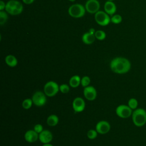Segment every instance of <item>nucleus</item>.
Wrapping results in <instances>:
<instances>
[{
    "instance_id": "nucleus-1",
    "label": "nucleus",
    "mask_w": 146,
    "mask_h": 146,
    "mask_svg": "<svg viewBox=\"0 0 146 146\" xmlns=\"http://www.w3.org/2000/svg\"><path fill=\"white\" fill-rule=\"evenodd\" d=\"M131 67L130 61L124 57L115 58L110 62V68L116 74H125L130 70Z\"/></svg>"
},
{
    "instance_id": "nucleus-2",
    "label": "nucleus",
    "mask_w": 146,
    "mask_h": 146,
    "mask_svg": "<svg viewBox=\"0 0 146 146\" xmlns=\"http://www.w3.org/2000/svg\"><path fill=\"white\" fill-rule=\"evenodd\" d=\"M132 120L134 125L141 127L146 124V111L142 108H137L132 112Z\"/></svg>"
},
{
    "instance_id": "nucleus-3",
    "label": "nucleus",
    "mask_w": 146,
    "mask_h": 146,
    "mask_svg": "<svg viewBox=\"0 0 146 146\" xmlns=\"http://www.w3.org/2000/svg\"><path fill=\"white\" fill-rule=\"evenodd\" d=\"M23 9L22 4L17 0H10L6 4V11L13 15L20 14L23 11Z\"/></svg>"
},
{
    "instance_id": "nucleus-4",
    "label": "nucleus",
    "mask_w": 146,
    "mask_h": 146,
    "mask_svg": "<svg viewBox=\"0 0 146 146\" xmlns=\"http://www.w3.org/2000/svg\"><path fill=\"white\" fill-rule=\"evenodd\" d=\"M85 7L81 4L76 3L71 5L68 9V14L73 18H79L84 16L86 13Z\"/></svg>"
},
{
    "instance_id": "nucleus-5",
    "label": "nucleus",
    "mask_w": 146,
    "mask_h": 146,
    "mask_svg": "<svg viewBox=\"0 0 146 146\" xmlns=\"http://www.w3.org/2000/svg\"><path fill=\"white\" fill-rule=\"evenodd\" d=\"M59 91V86L54 81L47 82L43 87V92L47 96L52 97L55 96Z\"/></svg>"
},
{
    "instance_id": "nucleus-6",
    "label": "nucleus",
    "mask_w": 146,
    "mask_h": 146,
    "mask_svg": "<svg viewBox=\"0 0 146 146\" xmlns=\"http://www.w3.org/2000/svg\"><path fill=\"white\" fill-rule=\"evenodd\" d=\"M116 113L120 118L127 119L132 116V110L127 105L121 104L116 108Z\"/></svg>"
},
{
    "instance_id": "nucleus-7",
    "label": "nucleus",
    "mask_w": 146,
    "mask_h": 146,
    "mask_svg": "<svg viewBox=\"0 0 146 146\" xmlns=\"http://www.w3.org/2000/svg\"><path fill=\"white\" fill-rule=\"evenodd\" d=\"M95 20L98 25L102 26L108 25L111 22L109 15L103 11H98L95 14Z\"/></svg>"
},
{
    "instance_id": "nucleus-8",
    "label": "nucleus",
    "mask_w": 146,
    "mask_h": 146,
    "mask_svg": "<svg viewBox=\"0 0 146 146\" xmlns=\"http://www.w3.org/2000/svg\"><path fill=\"white\" fill-rule=\"evenodd\" d=\"M46 95L44 92L42 91H36L35 92L33 96H32V100L33 104L38 107H42L44 106L47 101Z\"/></svg>"
},
{
    "instance_id": "nucleus-9",
    "label": "nucleus",
    "mask_w": 146,
    "mask_h": 146,
    "mask_svg": "<svg viewBox=\"0 0 146 146\" xmlns=\"http://www.w3.org/2000/svg\"><path fill=\"white\" fill-rule=\"evenodd\" d=\"M100 8V3L98 0H88L85 4L86 11L90 14H95Z\"/></svg>"
},
{
    "instance_id": "nucleus-10",
    "label": "nucleus",
    "mask_w": 146,
    "mask_h": 146,
    "mask_svg": "<svg viewBox=\"0 0 146 146\" xmlns=\"http://www.w3.org/2000/svg\"><path fill=\"white\" fill-rule=\"evenodd\" d=\"M84 96L86 99L90 101H92L96 98L97 92L95 87L92 86H88L84 87L83 90Z\"/></svg>"
},
{
    "instance_id": "nucleus-11",
    "label": "nucleus",
    "mask_w": 146,
    "mask_h": 146,
    "mask_svg": "<svg viewBox=\"0 0 146 146\" xmlns=\"http://www.w3.org/2000/svg\"><path fill=\"white\" fill-rule=\"evenodd\" d=\"M95 128L98 133L103 135L108 133L110 131L111 129V125L108 121L102 120L96 124Z\"/></svg>"
},
{
    "instance_id": "nucleus-12",
    "label": "nucleus",
    "mask_w": 146,
    "mask_h": 146,
    "mask_svg": "<svg viewBox=\"0 0 146 146\" xmlns=\"http://www.w3.org/2000/svg\"><path fill=\"white\" fill-rule=\"evenodd\" d=\"M85 102L80 97L75 98L72 102V108L75 112H81L85 108Z\"/></svg>"
},
{
    "instance_id": "nucleus-13",
    "label": "nucleus",
    "mask_w": 146,
    "mask_h": 146,
    "mask_svg": "<svg viewBox=\"0 0 146 146\" xmlns=\"http://www.w3.org/2000/svg\"><path fill=\"white\" fill-rule=\"evenodd\" d=\"M52 134L48 130H43L39 133V140L43 144L50 143L52 140Z\"/></svg>"
},
{
    "instance_id": "nucleus-14",
    "label": "nucleus",
    "mask_w": 146,
    "mask_h": 146,
    "mask_svg": "<svg viewBox=\"0 0 146 146\" xmlns=\"http://www.w3.org/2000/svg\"><path fill=\"white\" fill-rule=\"evenodd\" d=\"M25 139L29 143H34L39 139V134L34 129L28 130L25 133Z\"/></svg>"
},
{
    "instance_id": "nucleus-15",
    "label": "nucleus",
    "mask_w": 146,
    "mask_h": 146,
    "mask_svg": "<svg viewBox=\"0 0 146 146\" xmlns=\"http://www.w3.org/2000/svg\"><path fill=\"white\" fill-rule=\"evenodd\" d=\"M104 9L105 12L110 15H113L116 11V6L112 1H107L106 2L104 5Z\"/></svg>"
},
{
    "instance_id": "nucleus-16",
    "label": "nucleus",
    "mask_w": 146,
    "mask_h": 146,
    "mask_svg": "<svg viewBox=\"0 0 146 146\" xmlns=\"http://www.w3.org/2000/svg\"><path fill=\"white\" fill-rule=\"evenodd\" d=\"M95 34H92L89 32L84 33L82 35V41L84 43L86 44H90L92 43L95 39Z\"/></svg>"
},
{
    "instance_id": "nucleus-17",
    "label": "nucleus",
    "mask_w": 146,
    "mask_h": 146,
    "mask_svg": "<svg viewBox=\"0 0 146 146\" xmlns=\"http://www.w3.org/2000/svg\"><path fill=\"white\" fill-rule=\"evenodd\" d=\"M5 62L7 66L11 67H15L18 64L17 59L13 55H8L5 58Z\"/></svg>"
},
{
    "instance_id": "nucleus-18",
    "label": "nucleus",
    "mask_w": 146,
    "mask_h": 146,
    "mask_svg": "<svg viewBox=\"0 0 146 146\" xmlns=\"http://www.w3.org/2000/svg\"><path fill=\"white\" fill-rule=\"evenodd\" d=\"M81 83V78L79 75L72 76L69 80V84L72 88L78 87Z\"/></svg>"
},
{
    "instance_id": "nucleus-19",
    "label": "nucleus",
    "mask_w": 146,
    "mask_h": 146,
    "mask_svg": "<svg viewBox=\"0 0 146 146\" xmlns=\"http://www.w3.org/2000/svg\"><path fill=\"white\" fill-rule=\"evenodd\" d=\"M59 122V118L56 115H51L47 119V124L51 127H54Z\"/></svg>"
},
{
    "instance_id": "nucleus-20",
    "label": "nucleus",
    "mask_w": 146,
    "mask_h": 146,
    "mask_svg": "<svg viewBox=\"0 0 146 146\" xmlns=\"http://www.w3.org/2000/svg\"><path fill=\"white\" fill-rule=\"evenodd\" d=\"M128 106L132 110H135L137 108L138 101L135 98H131L128 101Z\"/></svg>"
},
{
    "instance_id": "nucleus-21",
    "label": "nucleus",
    "mask_w": 146,
    "mask_h": 146,
    "mask_svg": "<svg viewBox=\"0 0 146 146\" xmlns=\"http://www.w3.org/2000/svg\"><path fill=\"white\" fill-rule=\"evenodd\" d=\"M33 104V102L32 99L28 98V99H25L23 101V102L22 103V106L24 109L29 110Z\"/></svg>"
},
{
    "instance_id": "nucleus-22",
    "label": "nucleus",
    "mask_w": 146,
    "mask_h": 146,
    "mask_svg": "<svg viewBox=\"0 0 146 146\" xmlns=\"http://www.w3.org/2000/svg\"><path fill=\"white\" fill-rule=\"evenodd\" d=\"M91 83V79L88 76H84L81 78V83L80 84L83 87H87L90 86Z\"/></svg>"
},
{
    "instance_id": "nucleus-23",
    "label": "nucleus",
    "mask_w": 146,
    "mask_h": 146,
    "mask_svg": "<svg viewBox=\"0 0 146 146\" xmlns=\"http://www.w3.org/2000/svg\"><path fill=\"white\" fill-rule=\"evenodd\" d=\"M95 36L97 39L102 40L106 38V34L103 30H97L95 33Z\"/></svg>"
},
{
    "instance_id": "nucleus-24",
    "label": "nucleus",
    "mask_w": 146,
    "mask_h": 146,
    "mask_svg": "<svg viewBox=\"0 0 146 146\" xmlns=\"http://www.w3.org/2000/svg\"><path fill=\"white\" fill-rule=\"evenodd\" d=\"M122 21V17L119 14H115L111 18V22L114 24H119Z\"/></svg>"
},
{
    "instance_id": "nucleus-25",
    "label": "nucleus",
    "mask_w": 146,
    "mask_h": 146,
    "mask_svg": "<svg viewBox=\"0 0 146 146\" xmlns=\"http://www.w3.org/2000/svg\"><path fill=\"white\" fill-rule=\"evenodd\" d=\"M87 136L90 139H95L98 136V132L96 131V129H90L87 133Z\"/></svg>"
},
{
    "instance_id": "nucleus-26",
    "label": "nucleus",
    "mask_w": 146,
    "mask_h": 146,
    "mask_svg": "<svg viewBox=\"0 0 146 146\" xmlns=\"http://www.w3.org/2000/svg\"><path fill=\"white\" fill-rule=\"evenodd\" d=\"M7 18H8V16L6 13L3 11H0V25H3V24H5L6 21L7 20Z\"/></svg>"
},
{
    "instance_id": "nucleus-27",
    "label": "nucleus",
    "mask_w": 146,
    "mask_h": 146,
    "mask_svg": "<svg viewBox=\"0 0 146 146\" xmlns=\"http://www.w3.org/2000/svg\"><path fill=\"white\" fill-rule=\"evenodd\" d=\"M59 91L63 94H67L70 91V87L67 84H62L59 86Z\"/></svg>"
},
{
    "instance_id": "nucleus-28",
    "label": "nucleus",
    "mask_w": 146,
    "mask_h": 146,
    "mask_svg": "<svg viewBox=\"0 0 146 146\" xmlns=\"http://www.w3.org/2000/svg\"><path fill=\"white\" fill-rule=\"evenodd\" d=\"M34 130L37 132L38 134L40 133L42 131H43V128L42 124H36L34 127Z\"/></svg>"
},
{
    "instance_id": "nucleus-29",
    "label": "nucleus",
    "mask_w": 146,
    "mask_h": 146,
    "mask_svg": "<svg viewBox=\"0 0 146 146\" xmlns=\"http://www.w3.org/2000/svg\"><path fill=\"white\" fill-rule=\"evenodd\" d=\"M5 7H6V4L3 1L1 0L0 1V10L2 11L4 9H5Z\"/></svg>"
},
{
    "instance_id": "nucleus-30",
    "label": "nucleus",
    "mask_w": 146,
    "mask_h": 146,
    "mask_svg": "<svg viewBox=\"0 0 146 146\" xmlns=\"http://www.w3.org/2000/svg\"><path fill=\"white\" fill-rule=\"evenodd\" d=\"M22 1L25 4H27V5H30L34 1V0H22Z\"/></svg>"
},
{
    "instance_id": "nucleus-31",
    "label": "nucleus",
    "mask_w": 146,
    "mask_h": 146,
    "mask_svg": "<svg viewBox=\"0 0 146 146\" xmlns=\"http://www.w3.org/2000/svg\"><path fill=\"white\" fill-rule=\"evenodd\" d=\"M88 32H89V33H91V34H95V33L96 31L95 30V29H94L91 28V29H90L89 30V31H88Z\"/></svg>"
},
{
    "instance_id": "nucleus-32",
    "label": "nucleus",
    "mask_w": 146,
    "mask_h": 146,
    "mask_svg": "<svg viewBox=\"0 0 146 146\" xmlns=\"http://www.w3.org/2000/svg\"><path fill=\"white\" fill-rule=\"evenodd\" d=\"M42 146H53V145L50 143H47V144H43Z\"/></svg>"
},
{
    "instance_id": "nucleus-33",
    "label": "nucleus",
    "mask_w": 146,
    "mask_h": 146,
    "mask_svg": "<svg viewBox=\"0 0 146 146\" xmlns=\"http://www.w3.org/2000/svg\"><path fill=\"white\" fill-rule=\"evenodd\" d=\"M68 1H71V2H74V1H75V0H68Z\"/></svg>"
},
{
    "instance_id": "nucleus-34",
    "label": "nucleus",
    "mask_w": 146,
    "mask_h": 146,
    "mask_svg": "<svg viewBox=\"0 0 146 146\" xmlns=\"http://www.w3.org/2000/svg\"><path fill=\"white\" fill-rule=\"evenodd\" d=\"M107 1H113V0H107Z\"/></svg>"
}]
</instances>
